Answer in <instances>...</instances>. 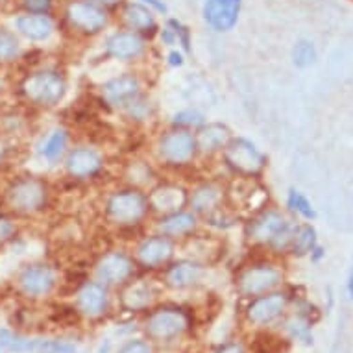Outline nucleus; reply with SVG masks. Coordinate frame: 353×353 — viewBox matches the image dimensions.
<instances>
[{"label": "nucleus", "mask_w": 353, "mask_h": 353, "mask_svg": "<svg viewBox=\"0 0 353 353\" xmlns=\"http://www.w3.org/2000/svg\"><path fill=\"white\" fill-rule=\"evenodd\" d=\"M23 91L30 102L50 108L63 100L67 93V83L63 76L56 70H39L24 80Z\"/></svg>", "instance_id": "1"}, {"label": "nucleus", "mask_w": 353, "mask_h": 353, "mask_svg": "<svg viewBox=\"0 0 353 353\" xmlns=\"http://www.w3.org/2000/svg\"><path fill=\"white\" fill-rule=\"evenodd\" d=\"M292 230L289 222L283 219V214L278 211H265L257 219L252 220L248 226V237L259 243H268L274 248H285L290 246Z\"/></svg>", "instance_id": "2"}, {"label": "nucleus", "mask_w": 353, "mask_h": 353, "mask_svg": "<svg viewBox=\"0 0 353 353\" xmlns=\"http://www.w3.org/2000/svg\"><path fill=\"white\" fill-rule=\"evenodd\" d=\"M148 200L137 191H122L117 192L108 200V216L111 222L119 226H132L137 224L146 213Z\"/></svg>", "instance_id": "3"}, {"label": "nucleus", "mask_w": 353, "mask_h": 353, "mask_svg": "<svg viewBox=\"0 0 353 353\" xmlns=\"http://www.w3.org/2000/svg\"><path fill=\"white\" fill-rule=\"evenodd\" d=\"M224 159L228 167L244 176H254L265 167V156L261 154L259 148L252 141L243 137L228 141V145L224 146Z\"/></svg>", "instance_id": "4"}, {"label": "nucleus", "mask_w": 353, "mask_h": 353, "mask_svg": "<svg viewBox=\"0 0 353 353\" xmlns=\"http://www.w3.org/2000/svg\"><path fill=\"white\" fill-rule=\"evenodd\" d=\"M196 137L187 130H172L159 141V156L172 165H183L191 161L196 152Z\"/></svg>", "instance_id": "5"}, {"label": "nucleus", "mask_w": 353, "mask_h": 353, "mask_svg": "<svg viewBox=\"0 0 353 353\" xmlns=\"http://www.w3.org/2000/svg\"><path fill=\"white\" fill-rule=\"evenodd\" d=\"M67 19L72 28L81 34H99L108 23L105 12L89 0H76L67 8Z\"/></svg>", "instance_id": "6"}, {"label": "nucleus", "mask_w": 353, "mask_h": 353, "mask_svg": "<svg viewBox=\"0 0 353 353\" xmlns=\"http://www.w3.org/2000/svg\"><path fill=\"white\" fill-rule=\"evenodd\" d=\"M47 189L37 180H21L8 191V202L19 213H32L43 208Z\"/></svg>", "instance_id": "7"}, {"label": "nucleus", "mask_w": 353, "mask_h": 353, "mask_svg": "<svg viewBox=\"0 0 353 353\" xmlns=\"http://www.w3.org/2000/svg\"><path fill=\"white\" fill-rule=\"evenodd\" d=\"M281 281L278 268L270 265H257L246 268L237 279V287L244 296H261Z\"/></svg>", "instance_id": "8"}, {"label": "nucleus", "mask_w": 353, "mask_h": 353, "mask_svg": "<svg viewBox=\"0 0 353 353\" xmlns=\"http://www.w3.org/2000/svg\"><path fill=\"white\" fill-rule=\"evenodd\" d=\"M243 0H205L203 19L214 32H230L237 24Z\"/></svg>", "instance_id": "9"}, {"label": "nucleus", "mask_w": 353, "mask_h": 353, "mask_svg": "<svg viewBox=\"0 0 353 353\" xmlns=\"http://www.w3.org/2000/svg\"><path fill=\"white\" fill-rule=\"evenodd\" d=\"M187 327L185 314L176 309H161L146 322V333L156 341H170Z\"/></svg>", "instance_id": "10"}, {"label": "nucleus", "mask_w": 353, "mask_h": 353, "mask_svg": "<svg viewBox=\"0 0 353 353\" xmlns=\"http://www.w3.org/2000/svg\"><path fill=\"white\" fill-rule=\"evenodd\" d=\"M102 94L108 100V104L126 108L134 104L139 94V80L134 74L117 76L113 80L105 81L102 85Z\"/></svg>", "instance_id": "11"}, {"label": "nucleus", "mask_w": 353, "mask_h": 353, "mask_svg": "<svg viewBox=\"0 0 353 353\" xmlns=\"http://www.w3.org/2000/svg\"><path fill=\"white\" fill-rule=\"evenodd\" d=\"M56 276L54 270L47 265H30L19 276V285L23 289L24 294L28 296H45L54 289Z\"/></svg>", "instance_id": "12"}, {"label": "nucleus", "mask_w": 353, "mask_h": 353, "mask_svg": "<svg viewBox=\"0 0 353 353\" xmlns=\"http://www.w3.org/2000/svg\"><path fill=\"white\" fill-rule=\"evenodd\" d=\"M132 270H134V265H132V261L128 259L126 255L119 254V252H111V254H105L99 261V265H97V278L102 283L119 285L124 283L130 278Z\"/></svg>", "instance_id": "13"}, {"label": "nucleus", "mask_w": 353, "mask_h": 353, "mask_svg": "<svg viewBox=\"0 0 353 353\" xmlns=\"http://www.w3.org/2000/svg\"><path fill=\"white\" fill-rule=\"evenodd\" d=\"M172 252V241L167 235H156V237L145 239L137 246V259H139L141 265L154 268L163 265V263H167L170 259Z\"/></svg>", "instance_id": "14"}, {"label": "nucleus", "mask_w": 353, "mask_h": 353, "mask_svg": "<svg viewBox=\"0 0 353 353\" xmlns=\"http://www.w3.org/2000/svg\"><path fill=\"white\" fill-rule=\"evenodd\" d=\"M76 307L85 316H100L108 307V290L102 283H85L76 294Z\"/></svg>", "instance_id": "15"}, {"label": "nucleus", "mask_w": 353, "mask_h": 353, "mask_svg": "<svg viewBox=\"0 0 353 353\" xmlns=\"http://www.w3.org/2000/svg\"><path fill=\"white\" fill-rule=\"evenodd\" d=\"M285 303H287V298L285 294H261L257 300H254L248 307V319L254 322V324H268L272 322L281 314V311L285 309Z\"/></svg>", "instance_id": "16"}, {"label": "nucleus", "mask_w": 353, "mask_h": 353, "mask_svg": "<svg viewBox=\"0 0 353 353\" xmlns=\"http://www.w3.org/2000/svg\"><path fill=\"white\" fill-rule=\"evenodd\" d=\"M145 43L135 32H119L105 43V52L115 59H132L141 56Z\"/></svg>", "instance_id": "17"}, {"label": "nucleus", "mask_w": 353, "mask_h": 353, "mask_svg": "<svg viewBox=\"0 0 353 353\" xmlns=\"http://www.w3.org/2000/svg\"><path fill=\"white\" fill-rule=\"evenodd\" d=\"M67 170L74 178H89L100 170L102 159L91 148H76L67 156Z\"/></svg>", "instance_id": "18"}, {"label": "nucleus", "mask_w": 353, "mask_h": 353, "mask_svg": "<svg viewBox=\"0 0 353 353\" xmlns=\"http://www.w3.org/2000/svg\"><path fill=\"white\" fill-rule=\"evenodd\" d=\"M148 203H150L152 209H156L159 213H176L185 203V192H183L181 187L163 185L152 192L150 198H148Z\"/></svg>", "instance_id": "19"}, {"label": "nucleus", "mask_w": 353, "mask_h": 353, "mask_svg": "<svg viewBox=\"0 0 353 353\" xmlns=\"http://www.w3.org/2000/svg\"><path fill=\"white\" fill-rule=\"evenodd\" d=\"M17 30L30 41H45L54 32L52 21L45 13H28L17 19Z\"/></svg>", "instance_id": "20"}, {"label": "nucleus", "mask_w": 353, "mask_h": 353, "mask_svg": "<svg viewBox=\"0 0 353 353\" xmlns=\"http://www.w3.org/2000/svg\"><path fill=\"white\" fill-rule=\"evenodd\" d=\"M203 276V268L192 261H180L167 270V283L174 289H189Z\"/></svg>", "instance_id": "21"}, {"label": "nucleus", "mask_w": 353, "mask_h": 353, "mask_svg": "<svg viewBox=\"0 0 353 353\" xmlns=\"http://www.w3.org/2000/svg\"><path fill=\"white\" fill-rule=\"evenodd\" d=\"M122 19L130 30H134L135 34H152L156 30V19L152 15V12L143 4L137 2H130L122 10Z\"/></svg>", "instance_id": "22"}, {"label": "nucleus", "mask_w": 353, "mask_h": 353, "mask_svg": "<svg viewBox=\"0 0 353 353\" xmlns=\"http://www.w3.org/2000/svg\"><path fill=\"white\" fill-rule=\"evenodd\" d=\"M196 226V219L192 213H183V211H176V213L167 214L165 219L159 222V230L163 235L167 237H181L191 233Z\"/></svg>", "instance_id": "23"}, {"label": "nucleus", "mask_w": 353, "mask_h": 353, "mask_svg": "<svg viewBox=\"0 0 353 353\" xmlns=\"http://www.w3.org/2000/svg\"><path fill=\"white\" fill-rule=\"evenodd\" d=\"M230 130L224 124H208L196 135V146L203 152H214L228 145Z\"/></svg>", "instance_id": "24"}, {"label": "nucleus", "mask_w": 353, "mask_h": 353, "mask_svg": "<svg viewBox=\"0 0 353 353\" xmlns=\"http://www.w3.org/2000/svg\"><path fill=\"white\" fill-rule=\"evenodd\" d=\"M43 339H24L10 330H0V353H34Z\"/></svg>", "instance_id": "25"}, {"label": "nucleus", "mask_w": 353, "mask_h": 353, "mask_svg": "<svg viewBox=\"0 0 353 353\" xmlns=\"http://www.w3.org/2000/svg\"><path fill=\"white\" fill-rule=\"evenodd\" d=\"M220 200H222L220 187L213 185V183H205V185L198 187L196 191L192 192L191 205L198 213H208V211L219 205Z\"/></svg>", "instance_id": "26"}, {"label": "nucleus", "mask_w": 353, "mask_h": 353, "mask_svg": "<svg viewBox=\"0 0 353 353\" xmlns=\"http://www.w3.org/2000/svg\"><path fill=\"white\" fill-rule=\"evenodd\" d=\"M314 246H316V232H314V228H311L309 224L296 228L294 233H292V239H290L292 254L301 257V255L311 254Z\"/></svg>", "instance_id": "27"}, {"label": "nucleus", "mask_w": 353, "mask_h": 353, "mask_svg": "<svg viewBox=\"0 0 353 353\" xmlns=\"http://www.w3.org/2000/svg\"><path fill=\"white\" fill-rule=\"evenodd\" d=\"M152 296H154V292H152L150 285L135 283L122 294V301H124V305H126L128 309L137 311V309H143V307H146L150 303Z\"/></svg>", "instance_id": "28"}, {"label": "nucleus", "mask_w": 353, "mask_h": 353, "mask_svg": "<svg viewBox=\"0 0 353 353\" xmlns=\"http://www.w3.org/2000/svg\"><path fill=\"white\" fill-rule=\"evenodd\" d=\"M65 148H67V132L65 130H54L45 141L41 154L47 161H58Z\"/></svg>", "instance_id": "29"}, {"label": "nucleus", "mask_w": 353, "mask_h": 353, "mask_svg": "<svg viewBox=\"0 0 353 353\" xmlns=\"http://www.w3.org/2000/svg\"><path fill=\"white\" fill-rule=\"evenodd\" d=\"M292 59H294L296 67L305 69V67L314 63V59H316V48H314L311 41H298L294 48H292Z\"/></svg>", "instance_id": "30"}, {"label": "nucleus", "mask_w": 353, "mask_h": 353, "mask_svg": "<svg viewBox=\"0 0 353 353\" xmlns=\"http://www.w3.org/2000/svg\"><path fill=\"white\" fill-rule=\"evenodd\" d=\"M19 41L10 30L0 28V61H12L19 56Z\"/></svg>", "instance_id": "31"}, {"label": "nucleus", "mask_w": 353, "mask_h": 353, "mask_svg": "<svg viewBox=\"0 0 353 353\" xmlns=\"http://www.w3.org/2000/svg\"><path fill=\"white\" fill-rule=\"evenodd\" d=\"M289 342L272 335H259L255 339V353H285Z\"/></svg>", "instance_id": "32"}, {"label": "nucleus", "mask_w": 353, "mask_h": 353, "mask_svg": "<svg viewBox=\"0 0 353 353\" xmlns=\"http://www.w3.org/2000/svg\"><path fill=\"white\" fill-rule=\"evenodd\" d=\"M287 203H289V208L292 209V211H296L298 214H301L303 219H314L316 216V213H314L313 205H311V202L307 200L301 192L298 191H292L289 192V198H287Z\"/></svg>", "instance_id": "33"}, {"label": "nucleus", "mask_w": 353, "mask_h": 353, "mask_svg": "<svg viewBox=\"0 0 353 353\" xmlns=\"http://www.w3.org/2000/svg\"><path fill=\"white\" fill-rule=\"evenodd\" d=\"M287 330H289L290 335L294 336V339H298V341H303L305 344H313L311 324H309L305 319H301V316L290 319L289 322H287Z\"/></svg>", "instance_id": "34"}, {"label": "nucleus", "mask_w": 353, "mask_h": 353, "mask_svg": "<svg viewBox=\"0 0 353 353\" xmlns=\"http://www.w3.org/2000/svg\"><path fill=\"white\" fill-rule=\"evenodd\" d=\"M34 353H78L76 347L69 342L61 341H43Z\"/></svg>", "instance_id": "35"}, {"label": "nucleus", "mask_w": 353, "mask_h": 353, "mask_svg": "<svg viewBox=\"0 0 353 353\" xmlns=\"http://www.w3.org/2000/svg\"><path fill=\"white\" fill-rule=\"evenodd\" d=\"M168 26L174 30L176 41H178L185 50H189V48H191V35H189V30H187L180 21H176V19H170V21H168Z\"/></svg>", "instance_id": "36"}, {"label": "nucleus", "mask_w": 353, "mask_h": 353, "mask_svg": "<svg viewBox=\"0 0 353 353\" xmlns=\"http://www.w3.org/2000/svg\"><path fill=\"white\" fill-rule=\"evenodd\" d=\"M174 122L180 124V126H198V124H202L203 119L196 111H181V113L174 117Z\"/></svg>", "instance_id": "37"}, {"label": "nucleus", "mask_w": 353, "mask_h": 353, "mask_svg": "<svg viewBox=\"0 0 353 353\" xmlns=\"http://www.w3.org/2000/svg\"><path fill=\"white\" fill-rule=\"evenodd\" d=\"M23 4L30 13H47L52 6V0H23Z\"/></svg>", "instance_id": "38"}, {"label": "nucleus", "mask_w": 353, "mask_h": 353, "mask_svg": "<svg viewBox=\"0 0 353 353\" xmlns=\"http://www.w3.org/2000/svg\"><path fill=\"white\" fill-rule=\"evenodd\" d=\"M119 353H152L148 342L145 341H132L128 342L126 346H122V350Z\"/></svg>", "instance_id": "39"}, {"label": "nucleus", "mask_w": 353, "mask_h": 353, "mask_svg": "<svg viewBox=\"0 0 353 353\" xmlns=\"http://www.w3.org/2000/svg\"><path fill=\"white\" fill-rule=\"evenodd\" d=\"M13 233H15V224H13L12 220L0 216V243L8 241V239L12 237Z\"/></svg>", "instance_id": "40"}, {"label": "nucleus", "mask_w": 353, "mask_h": 353, "mask_svg": "<svg viewBox=\"0 0 353 353\" xmlns=\"http://www.w3.org/2000/svg\"><path fill=\"white\" fill-rule=\"evenodd\" d=\"M161 39L163 43H167V45H174L176 43V34H174V30L170 26L161 30Z\"/></svg>", "instance_id": "41"}, {"label": "nucleus", "mask_w": 353, "mask_h": 353, "mask_svg": "<svg viewBox=\"0 0 353 353\" xmlns=\"http://www.w3.org/2000/svg\"><path fill=\"white\" fill-rule=\"evenodd\" d=\"M168 63L172 65V67H180V65H183V56L180 52L172 50V52L168 54Z\"/></svg>", "instance_id": "42"}, {"label": "nucleus", "mask_w": 353, "mask_h": 353, "mask_svg": "<svg viewBox=\"0 0 353 353\" xmlns=\"http://www.w3.org/2000/svg\"><path fill=\"white\" fill-rule=\"evenodd\" d=\"M143 2H145V4H148V6L154 8L156 12H159V13L167 12V6L163 4V0H143Z\"/></svg>", "instance_id": "43"}, {"label": "nucleus", "mask_w": 353, "mask_h": 353, "mask_svg": "<svg viewBox=\"0 0 353 353\" xmlns=\"http://www.w3.org/2000/svg\"><path fill=\"white\" fill-rule=\"evenodd\" d=\"M216 353H243V350H241L239 344H224V346L219 347Z\"/></svg>", "instance_id": "44"}, {"label": "nucleus", "mask_w": 353, "mask_h": 353, "mask_svg": "<svg viewBox=\"0 0 353 353\" xmlns=\"http://www.w3.org/2000/svg\"><path fill=\"white\" fill-rule=\"evenodd\" d=\"M311 255H313V261H319L320 257L324 255V250H322V248H316V246H314L313 252H311Z\"/></svg>", "instance_id": "45"}, {"label": "nucleus", "mask_w": 353, "mask_h": 353, "mask_svg": "<svg viewBox=\"0 0 353 353\" xmlns=\"http://www.w3.org/2000/svg\"><path fill=\"white\" fill-rule=\"evenodd\" d=\"M347 290H350V296L353 298V272L352 276H350V281H347Z\"/></svg>", "instance_id": "46"}, {"label": "nucleus", "mask_w": 353, "mask_h": 353, "mask_svg": "<svg viewBox=\"0 0 353 353\" xmlns=\"http://www.w3.org/2000/svg\"><path fill=\"white\" fill-rule=\"evenodd\" d=\"M97 2H104V4H111V2H115V0H97Z\"/></svg>", "instance_id": "47"}]
</instances>
